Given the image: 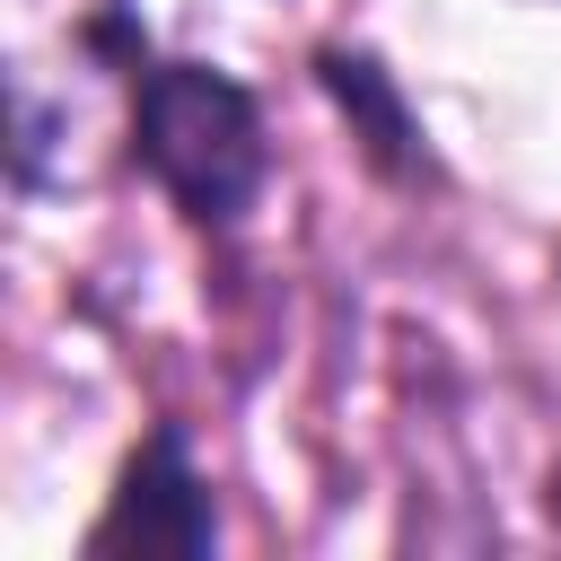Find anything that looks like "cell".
<instances>
[{
  "label": "cell",
  "mask_w": 561,
  "mask_h": 561,
  "mask_svg": "<svg viewBox=\"0 0 561 561\" xmlns=\"http://www.w3.org/2000/svg\"><path fill=\"white\" fill-rule=\"evenodd\" d=\"M9 167L35 193H79L114 158V123L140 114V18L131 0H0Z\"/></svg>",
  "instance_id": "1"
},
{
  "label": "cell",
  "mask_w": 561,
  "mask_h": 561,
  "mask_svg": "<svg viewBox=\"0 0 561 561\" xmlns=\"http://www.w3.org/2000/svg\"><path fill=\"white\" fill-rule=\"evenodd\" d=\"M131 131H140V158L158 167V184L193 219H237L263 184V114L237 79H219L202 61H149Z\"/></svg>",
  "instance_id": "2"
},
{
  "label": "cell",
  "mask_w": 561,
  "mask_h": 561,
  "mask_svg": "<svg viewBox=\"0 0 561 561\" xmlns=\"http://www.w3.org/2000/svg\"><path fill=\"white\" fill-rule=\"evenodd\" d=\"M210 535H219L210 491H202V473L184 465V438L158 430V438L131 456V473H123L105 526L88 535V552H175V561H184V552H210Z\"/></svg>",
  "instance_id": "3"
},
{
  "label": "cell",
  "mask_w": 561,
  "mask_h": 561,
  "mask_svg": "<svg viewBox=\"0 0 561 561\" xmlns=\"http://www.w3.org/2000/svg\"><path fill=\"white\" fill-rule=\"evenodd\" d=\"M552 517H561V473H552Z\"/></svg>",
  "instance_id": "4"
}]
</instances>
